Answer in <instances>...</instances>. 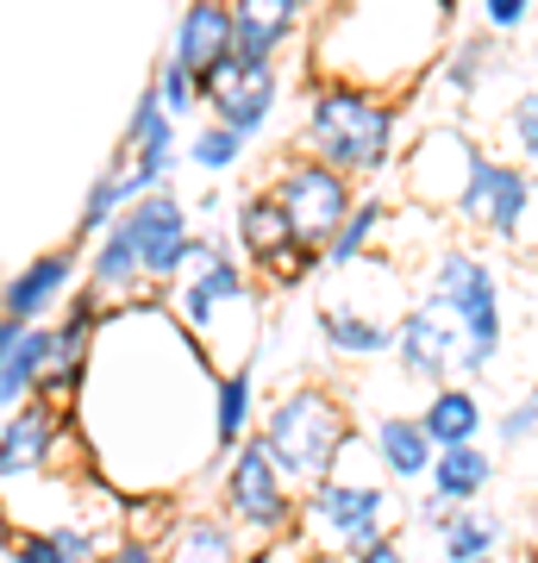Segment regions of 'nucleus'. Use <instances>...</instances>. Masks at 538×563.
<instances>
[{
  "mask_svg": "<svg viewBox=\"0 0 538 563\" xmlns=\"http://www.w3.org/2000/svg\"><path fill=\"white\" fill-rule=\"evenodd\" d=\"M257 369L232 363L213 376V457H232L251 432H257Z\"/></svg>",
  "mask_w": 538,
  "mask_h": 563,
  "instance_id": "393cba45",
  "label": "nucleus"
},
{
  "mask_svg": "<svg viewBox=\"0 0 538 563\" xmlns=\"http://www.w3.org/2000/svg\"><path fill=\"white\" fill-rule=\"evenodd\" d=\"M88 295H100L107 307H132L151 295V269H144V244L132 232V220H113L100 239H88V263H81Z\"/></svg>",
  "mask_w": 538,
  "mask_h": 563,
  "instance_id": "f3484780",
  "label": "nucleus"
},
{
  "mask_svg": "<svg viewBox=\"0 0 538 563\" xmlns=\"http://www.w3.org/2000/svg\"><path fill=\"white\" fill-rule=\"evenodd\" d=\"M501 144H507V157L538 169V88H526V95L507 101V113H501Z\"/></svg>",
  "mask_w": 538,
  "mask_h": 563,
  "instance_id": "72a5a7b5",
  "label": "nucleus"
},
{
  "mask_svg": "<svg viewBox=\"0 0 538 563\" xmlns=\"http://www.w3.org/2000/svg\"><path fill=\"white\" fill-rule=\"evenodd\" d=\"M501 69H507V57H501L495 32L482 25V38H458L451 51H444L439 69H432V81H439L444 101H476V95L501 76Z\"/></svg>",
  "mask_w": 538,
  "mask_h": 563,
  "instance_id": "a878e982",
  "label": "nucleus"
},
{
  "mask_svg": "<svg viewBox=\"0 0 538 563\" xmlns=\"http://www.w3.org/2000/svg\"><path fill=\"white\" fill-rule=\"evenodd\" d=\"M120 163H125V176H132V188H139V195H151V188H163V181H176V169L188 163L182 120L163 107L157 88H144L139 101H132V113H125Z\"/></svg>",
  "mask_w": 538,
  "mask_h": 563,
  "instance_id": "2eb2a0df",
  "label": "nucleus"
},
{
  "mask_svg": "<svg viewBox=\"0 0 538 563\" xmlns=\"http://www.w3.org/2000/svg\"><path fill=\"white\" fill-rule=\"evenodd\" d=\"M395 532V495H388V476L376 483H358V476H319L314 488H300V539L314 551H344V558H363V544Z\"/></svg>",
  "mask_w": 538,
  "mask_h": 563,
  "instance_id": "0eeeda50",
  "label": "nucleus"
},
{
  "mask_svg": "<svg viewBox=\"0 0 538 563\" xmlns=\"http://www.w3.org/2000/svg\"><path fill=\"white\" fill-rule=\"evenodd\" d=\"M414 295H419V301H432V307H444V313L463 325L458 376L482 383V376L495 369L501 344H507V295H501V269L482 257L476 244L451 239V244H439V251L426 257Z\"/></svg>",
  "mask_w": 538,
  "mask_h": 563,
  "instance_id": "20e7f679",
  "label": "nucleus"
},
{
  "mask_svg": "<svg viewBox=\"0 0 538 563\" xmlns=\"http://www.w3.org/2000/svg\"><path fill=\"white\" fill-rule=\"evenodd\" d=\"M51 369V320H0V407L13 413L44 388Z\"/></svg>",
  "mask_w": 538,
  "mask_h": 563,
  "instance_id": "aec40b11",
  "label": "nucleus"
},
{
  "mask_svg": "<svg viewBox=\"0 0 538 563\" xmlns=\"http://www.w3.org/2000/svg\"><path fill=\"white\" fill-rule=\"evenodd\" d=\"M363 563H400V526H395V532H382V539L363 544Z\"/></svg>",
  "mask_w": 538,
  "mask_h": 563,
  "instance_id": "e433bc0d",
  "label": "nucleus"
},
{
  "mask_svg": "<svg viewBox=\"0 0 538 563\" xmlns=\"http://www.w3.org/2000/svg\"><path fill=\"white\" fill-rule=\"evenodd\" d=\"M200 207L182 201L176 188L163 181V188H151V195H139V201L125 207V220H132V232H139L144 244V269H151V295H169L188 269H195L200 257V225H195Z\"/></svg>",
  "mask_w": 538,
  "mask_h": 563,
  "instance_id": "9d476101",
  "label": "nucleus"
},
{
  "mask_svg": "<svg viewBox=\"0 0 538 563\" xmlns=\"http://www.w3.org/2000/svg\"><path fill=\"white\" fill-rule=\"evenodd\" d=\"M395 376L407 388H439V383H451L458 376V363H463V325L444 313V307H432V301H419L414 295V307L400 313V332H395Z\"/></svg>",
  "mask_w": 538,
  "mask_h": 563,
  "instance_id": "ddd939ff",
  "label": "nucleus"
},
{
  "mask_svg": "<svg viewBox=\"0 0 538 563\" xmlns=\"http://www.w3.org/2000/svg\"><path fill=\"white\" fill-rule=\"evenodd\" d=\"M400 220V207L388 201V195H358V207L344 213V225L326 239V269H351V263H363V257H376V244L388 239V225Z\"/></svg>",
  "mask_w": 538,
  "mask_h": 563,
  "instance_id": "bb28decb",
  "label": "nucleus"
},
{
  "mask_svg": "<svg viewBox=\"0 0 538 563\" xmlns=\"http://www.w3.org/2000/svg\"><path fill=\"white\" fill-rule=\"evenodd\" d=\"M370 457H376V476H388L395 488L407 483H426L432 476V457H439V439H432V426L419 420V407H395V413H376L370 420Z\"/></svg>",
  "mask_w": 538,
  "mask_h": 563,
  "instance_id": "a211bd4d",
  "label": "nucleus"
},
{
  "mask_svg": "<svg viewBox=\"0 0 538 563\" xmlns=\"http://www.w3.org/2000/svg\"><path fill=\"white\" fill-rule=\"evenodd\" d=\"M532 439H538V383L495 413V444L501 451H519V444H532Z\"/></svg>",
  "mask_w": 538,
  "mask_h": 563,
  "instance_id": "f704fd0d",
  "label": "nucleus"
},
{
  "mask_svg": "<svg viewBox=\"0 0 538 563\" xmlns=\"http://www.w3.org/2000/svg\"><path fill=\"white\" fill-rule=\"evenodd\" d=\"M295 151L339 163L344 176L358 181H382L400 163V95L344 76L314 81L307 101H300Z\"/></svg>",
  "mask_w": 538,
  "mask_h": 563,
  "instance_id": "f03ea898",
  "label": "nucleus"
},
{
  "mask_svg": "<svg viewBox=\"0 0 538 563\" xmlns=\"http://www.w3.org/2000/svg\"><path fill=\"white\" fill-rule=\"evenodd\" d=\"M476 13L495 38H514V32H526L538 20V0H476Z\"/></svg>",
  "mask_w": 538,
  "mask_h": 563,
  "instance_id": "c9c22d12",
  "label": "nucleus"
},
{
  "mask_svg": "<svg viewBox=\"0 0 538 563\" xmlns=\"http://www.w3.org/2000/svg\"><path fill=\"white\" fill-rule=\"evenodd\" d=\"M501 539H507V526H501V514H488L482 501L451 507V520L439 526V551H444L451 563H482V558H495Z\"/></svg>",
  "mask_w": 538,
  "mask_h": 563,
  "instance_id": "c85d7f7f",
  "label": "nucleus"
},
{
  "mask_svg": "<svg viewBox=\"0 0 538 563\" xmlns=\"http://www.w3.org/2000/svg\"><path fill=\"white\" fill-rule=\"evenodd\" d=\"M232 20H239V51L263 63H282V51L300 38L307 25V0H232Z\"/></svg>",
  "mask_w": 538,
  "mask_h": 563,
  "instance_id": "5701e85b",
  "label": "nucleus"
},
{
  "mask_svg": "<svg viewBox=\"0 0 538 563\" xmlns=\"http://www.w3.org/2000/svg\"><path fill=\"white\" fill-rule=\"evenodd\" d=\"M244 151H251V139H244L239 125H226V120H213V113H207V125H200L195 139H188V163H195L200 176H232V169H239L244 163Z\"/></svg>",
  "mask_w": 538,
  "mask_h": 563,
  "instance_id": "2f4dec72",
  "label": "nucleus"
},
{
  "mask_svg": "<svg viewBox=\"0 0 538 563\" xmlns=\"http://www.w3.org/2000/svg\"><path fill=\"white\" fill-rule=\"evenodd\" d=\"M95 551H100V532L81 520H57V526H39V532L13 539V563H81Z\"/></svg>",
  "mask_w": 538,
  "mask_h": 563,
  "instance_id": "c756f323",
  "label": "nucleus"
},
{
  "mask_svg": "<svg viewBox=\"0 0 538 563\" xmlns=\"http://www.w3.org/2000/svg\"><path fill=\"white\" fill-rule=\"evenodd\" d=\"M482 144L463 132L458 120L426 125L414 139V151L400 157V181H407V201L426 207V213H458V195L470 181V163H476Z\"/></svg>",
  "mask_w": 538,
  "mask_h": 563,
  "instance_id": "f8f14e48",
  "label": "nucleus"
},
{
  "mask_svg": "<svg viewBox=\"0 0 538 563\" xmlns=\"http://www.w3.org/2000/svg\"><path fill=\"white\" fill-rule=\"evenodd\" d=\"M220 476V507L244 526L251 544H276L288 532H300V495H295V476L276 463V451L263 444V432L232 451V457L213 463Z\"/></svg>",
  "mask_w": 538,
  "mask_h": 563,
  "instance_id": "423d86ee",
  "label": "nucleus"
},
{
  "mask_svg": "<svg viewBox=\"0 0 538 563\" xmlns=\"http://www.w3.org/2000/svg\"><path fill=\"white\" fill-rule=\"evenodd\" d=\"M495 470L501 463H495V451H488V439H463V444H439V457H432V476H426V483L463 507V501H482V495H488Z\"/></svg>",
  "mask_w": 538,
  "mask_h": 563,
  "instance_id": "cd10ccee",
  "label": "nucleus"
},
{
  "mask_svg": "<svg viewBox=\"0 0 538 563\" xmlns=\"http://www.w3.org/2000/svg\"><path fill=\"white\" fill-rule=\"evenodd\" d=\"M244 526L232 520V514H207V507H195V514H182V520L163 526V551L169 558H188V563H220V558H244Z\"/></svg>",
  "mask_w": 538,
  "mask_h": 563,
  "instance_id": "b1692460",
  "label": "nucleus"
},
{
  "mask_svg": "<svg viewBox=\"0 0 538 563\" xmlns=\"http://www.w3.org/2000/svg\"><path fill=\"white\" fill-rule=\"evenodd\" d=\"M451 25L444 0H332L314 32V69L376 88V44H382V88H414L432 63Z\"/></svg>",
  "mask_w": 538,
  "mask_h": 563,
  "instance_id": "f257e3e1",
  "label": "nucleus"
},
{
  "mask_svg": "<svg viewBox=\"0 0 538 563\" xmlns=\"http://www.w3.org/2000/svg\"><path fill=\"white\" fill-rule=\"evenodd\" d=\"M88 257L76 251H39L25 257V269L7 282V313L0 320H51L57 307H69V288H76V269Z\"/></svg>",
  "mask_w": 538,
  "mask_h": 563,
  "instance_id": "6ab92c4d",
  "label": "nucleus"
},
{
  "mask_svg": "<svg viewBox=\"0 0 538 563\" xmlns=\"http://www.w3.org/2000/svg\"><path fill=\"white\" fill-rule=\"evenodd\" d=\"M139 201V188H132V176H125V163H113V169H100L95 181H88V195H81V207H76V239L88 244V239H100L107 225L120 220L125 207Z\"/></svg>",
  "mask_w": 538,
  "mask_h": 563,
  "instance_id": "7c9ffc66",
  "label": "nucleus"
},
{
  "mask_svg": "<svg viewBox=\"0 0 538 563\" xmlns=\"http://www.w3.org/2000/svg\"><path fill=\"white\" fill-rule=\"evenodd\" d=\"M232 239H239L244 263H251L263 282H276V288H300V282L326 276V257L300 239L295 213L282 207V195L270 188V181L251 188V195L232 207Z\"/></svg>",
  "mask_w": 538,
  "mask_h": 563,
  "instance_id": "1a4fd4ad",
  "label": "nucleus"
},
{
  "mask_svg": "<svg viewBox=\"0 0 538 563\" xmlns=\"http://www.w3.org/2000/svg\"><path fill=\"white\" fill-rule=\"evenodd\" d=\"M63 439H69V407L44 401V395H32L25 407H13L7 426H0V483L7 488L39 483L44 470L57 463Z\"/></svg>",
  "mask_w": 538,
  "mask_h": 563,
  "instance_id": "dca6fc26",
  "label": "nucleus"
},
{
  "mask_svg": "<svg viewBox=\"0 0 538 563\" xmlns=\"http://www.w3.org/2000/svg\"><path fill=\"white\" fill-rule=\"evenodd\" d=\"M451 220L495 244H532L538 239V169L482 144Z\"/></svg>",
  "mask_w": 538,
  "mask_h": 563,
  "instance_id": "6e6552de",
  "label": "nucleus"
},
{
  "mask_svg": "<svg viewBox=\"0 0 538 563\" xmlns=\"http://www.w3.org/2000/svg\"><path fill=\"white\" fill-rule=\"evenodd\" d=\"M419 420L432 426L439 444H463V439H488V432H495V413L482 407L470 376H451V383L426 388V395H419Z\"/></svg>",
  "mask_w": 538,
  "mask_h": 563,
  "instance_id": "4be33fe9",
  "label": "nucleus"
},
{
  "mask_svg": "<svg viewBox=\"0 0 538 563\" xmlns=\"http://www.w3.org/2000/svg\"><path fill=\"white\" fill-rule=\"evenodd\" d=\"M263 444L276 451V463L295 476V488H314L319 476L344 470V451L358 439L351 401L332 383H295L282 388L276 407H263Z\"/></svg>",
  "mask_w": 538,
  "mask_h": 563,
  "instance_id": "39448f33",
  "label": "nucleus"
},
{
  "mask_svg": "<svg viewBox=\"0 0 538 563\" xmlns=\"http://www.w3.org/2000/svg\"><path fill=\"white\" fill-rule=\"evenodd\" d=\"M207 81V113L226 125H239L244 139H263L270 125H276V107H282V63H263V57H232L213 69Z\"/></svg>",
  "mask_w": 538,
  "mask_h": 563,
  "instance_id": "4468645a",
  "label": "nucleus"
},
{
  "mask_svg": "<svg viewBox=\"0 0 538 563\" xmlns=\"http://www.w3.org/2000/svg\"><path fill=\"white\" fill-rule=\"evenodd\" d=\"M270 188H276L282 207L295 213L300 239L314 244V251H326V239H332L344 225V213L358 207V176H344L339 163L314 157V151H295V157L270 176Z\"/></svg>",
  "mask_w": 538,
  "mask_h": 563,
  "instance_id": "9b49d317",
  "label": "nucleus"
},
{
  "mask_svg": "<svg viewBox=\"0 0 538 563\" xmlns=\"http://www.w3.org/2000/svg\"><path fill=\"white\" fill-rule=\"evenodd\" d=\"M376 276H382V257H363L351 269H326V288H319V307H314L319 344L339 363H351V369H370V363L395 357L400 313L414 307L407 301V269L400 263H395V276L370 295Z\"/></svg>",
  "mask_w": 538,
  "mask_h": 563,
  "instance_id": "7ed1b4c3",
  "label": "nucleus"
},
{
  "mask_svg": "<svg viewBox=\"0 0 538 563\" xmlns=\"http://www.w3.org/2000/svg\"><path fill=\"white\" fill-rule=\"evenodd\" d=\"M195 76H213L232 51H239V20H232V0H188L176 20V44H169Z\"/></svg>",
  "mask_w": 538,
  "mask_h": 563,
  "instance_id": "412c9836",
  "label": "nucleus"
},
{
  "mask_svg": "<svg viewBox=\"0 0 538 563\" xmlns=\"http://www.w3.org/2000/svg\"><path fill=\"white\" fill-rule=\"evenodd\" d=\"M151 88L163 95V107L176 113V120H195V113H207V81L188 69V63L169 51V57H157V69H151Z\"/></svg>",
  "mask_w": 538,
  "mask_h": 563,
  "instance_id": "473e14b6",
  "label": "nucleus"
}]
</instances>
